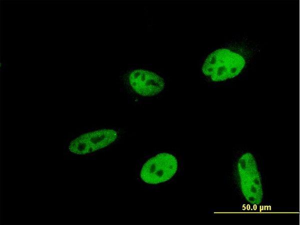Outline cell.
Returning <instances> with one entry per match:
<instances>
[{"label":"cell","instance_id":"cell-3","mask_svg":"<svg viewBox=\"0 0 300 225\" xmlns=\"http://www.w3.org/2000/svg\"><path fill=\"white\" fill-rule=\"evenodd\" d=\"M126 82L134 91L144 96L155 95L162 91L165 86L164 80L160 76L142 69L130 72Z\"/></svg>","mask_w":300,"mask_h":225},{"label":"cell","instance_id":"cell-1","mask_svg":"<svg viewBox=\"0 0 300 225\" xmlns=\"http://www.w3.org/2000/svg\"><path fill=\"white\" fill-rule=\"evenodd\" d=\"M178 169V162L172 154L162 152L148 159L142 168L140 177L146 183L154 185L172 179Z\"/></svg>","mask_w":300,"mask_h":225},{"label":"cell","instance_id":"cell-2","mask_svg":"<svg viewBox=\"0 0 300 225\" xmlns=\"http://www.w3.org/2000/svg\"><path fill=\"white\" fill-rule=\"evenodd\" d=\"M118 136V132L114 129H100L84 134L73 140L68 149L74 154H88L112 144Z\"/></svg>","mask_w":300,"mask_h":225}]
</instances>
